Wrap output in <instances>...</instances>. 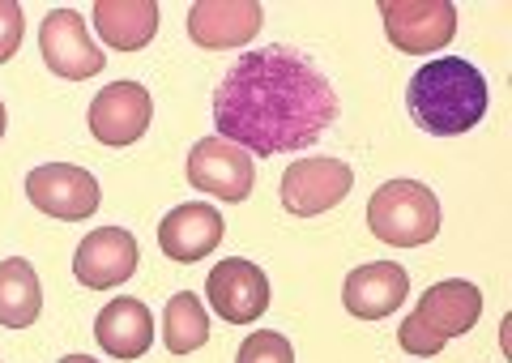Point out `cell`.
Listing matches in <instances>:
<instances>
[{
    "instance_id": "1",
    "label": "cell",
    "mask_w": 512,
    "mask_h": 363,
    "mask_svg": "<svg viewBox=\"0 0 512 363\" xmlns=\"http://www.w3.org/2000/svg\"><path fill=\"white\" fill-rule=\"evenodd\" d=\"M338 120V94L308 56L261 47L239 56L214 90L218 137L252 159L308 150Z\"/></svg>"
},
{
    "instance_id": "2",
    "label": "cell",
    "mask_w": 512,
    "mask_h": 363,
    "mask_svg": "<svg viewBox=\"0 0 512 363\" xmlns=\"http://www.w3.org/2000/svg\"><path fill=\"white\" fill-rule=\"evenodd\" d=\"M410 116L431 137L470 133L487 116V77L461 56H440L410 77Z\"/></svg>"
},
{
    "instance_id": "3",
    "label": "cell",
    "mask_w": 512,
    "mask_h": 363,
    "mask_svg": "<svg viewBox=\"0 0 512 363\" xmlns=\"http://www.w3.org/2000/svg\"><path fill=\"white\" fill-rule=\"evenodd\" d=\"M367 227L393 248H419L440 235V201L419 180H389L367 201Z\"/></svg>"
},
{
    "instance_id": "4",
    "label": "cell",
    "mask_w": 512,
    "mask_h": 363,
    "mask_svg": "<svg viewBox=\"0 0 512 363\" xmlns=\"http://www.w3.org/2000/svg\"><path fill=\"white\" fill-rule=\"evenodd\" d=\"M380 22L389 43L406 56L440 52L457 35V9L448 0H384Z\"/></svg>"
},
{
    "instance_id": "5",
    "label": "cell",
    "mask_w": 512,
    "mask_h": 363,
    "mask_svg": "<svg viewBox=\"0 0 512 363\" xmlns=\"http://www.w3.org/2000/svg\"><path fill=\"white\" fill-rule=\"evenodd\" d=\"M26 197L35 210L60 223H86L99 210V180L73 163H43L26 176Z\"/></svg>"
},
{
    "instance_id": "6",
    "label": "cell",
    "mask_w": 512,
    "mask_h": 363,
    "mask_svg": "<svg viewBox=\"0 0 512 363\" xmlns=\"http://www.w3.org/2000/svg\"><path fill=\"white\" fill-rule=\"evenodd\" d=\"M350 184H355V171L342 159H329V154H316V159H295L282 171V205L299 218L325 214L333 205H342Z\"/></svg>"
},
{
    "instance_id": "7",
    "label": "cell",
    "mask_w": 512,
    "mask_h": 363,
    "mask_svg": "<svg viewBox=\"0 0 512 363\" xmlns=\"http://www.w3.org/2000/svg\"><path fill=\"white\" fill-rule=\"evenodd\" d=\"M188 184L218 201H248L256 184V163L248 150L222 137H205L188 150Z\"/></svg>"
},
{
    "instance_id": "8",
    "label": "cell",
    "mask_w": 512,
    "mask_h": 363,
    "mask_svg": "<svg viewBox=\"0 0 512 363\" xmlns=\"http://www.w3.org/2000/svg\"><path fill=\"white\" fill-rule=\"evenodd\" d=\"M39 47H43V60L47 69L64 82H86L103 69V47H94L90 30L82 22L77 9H52L39 26Z\"/></svg>"
},
{
    "instance_id": "9",
    "label": "cell",
    "mask_w": 512,
    "mask_h": 363,
    "mask_svg": "<svg viewBox=\"0 0 512 363\" xmlns=\"http://www.w3.org/2000/svg\"><path fill=\"white\" fill-rule=\"evenodd\" d=\"M141 265V248H137V235L124 231V227H99L90 231L82 244L73 252V278L90 291H111L128 282Z\"/></svg>"
},
{
    "instance_id": "10",
    "label": "cell",
    "mask_w": 512,
    "mask_h": 363,
    "mask_svg": "<svg viewBox=\"0 0 512 363\" xmlns=\"http://www.w3.org/2000/svg\"><path fill=\"white\" fill-rule=\"evenodd\" d=\"M150 116H154V103H150L146 86L111 82L94 94V103H90V133H94V141L120 150V146H133V141L146 137Z\"/></svg>"
},
{
    "instance_id": "11",
    "label": "cell",
    "mask_w": 512,
    "mask_h": 363,
    "mask_svg": "<svg viewBox=\"0 0 512 363\" xmlns=\"http://www.w3.org/2000/svg\"><path fill=\"white\" fill-rule=\"evenodd\" d=\"M205 299H210V308L222 321L252 325V321H261L269 308V278L261 265H252V261H239V257L218 261L210 278H205Z\"/></svg>"
},
{
    "instance_id": "12",
    "label": "cell",
    "mask_w": 512,
    "mask_h": 363,
    "mask_svg": "<svg viewBox=\"0 0 512 363\" xmlns=\"http://www.w3.org/2000/svg\"><path fill=\"white\" fill-rule=\"evenodd\" d=\"M265 9L256 0H201L188 9V35L205 52H231L256 39Z\"/></svg>"
},
{
    "instance_id": "13",
    "label": "cell",
    "mask_w": 512,
    "mask_h": 363,
    "mask_svg": "<svg viewBox=\"0 0 512 363\" xmlns=\"http://www.w3.org/2000/svg\"><path fill=\"white\" fill-rule=\"evenodd\" d=\"M410 317L448 342L457 334H470L478 325V317H483V291L466 278H444L436 287L423 291V299L414 304Z\"/></svg>"
},
{
    "instance_id": "14",
    "label": "cell",
    "mask_w": 512,
    "mask_h": 363,
    "mask_svg": "<svg viewBox=\"0 0 512 363\" xmlns=\"http://www.w3.org/2000/svg\"><path fill=\"white\" fill-rule=\"evenodd\" d=\"M410 295V274L402 270V265L393 261H372V265H359V270H350L346 278V312L359 321H380L389 317V312H397L406 304Z\"/></svg>"
},
{
    "instance_id": "15",
    "label": "cell",
    "mask_w": 512,
    "mask_h": 363,
    "mask_svg": "<svg viewBox=\"0 0 512 363\" xmlns=\"http://www.w3.org/2000/svg\"><path fill=\"white\" fill-rule=\"evenodd\" d=\"M218 244H222V214L205 201L175 205L163 223H158V248L180 265L201 261L205 252H214Z\"/></svg>"
},
{
    "instance_id": "16",
    "label": "cell",
    "mask_w": 512,
    "mask_h": 363,
    "mask_svg": "<svg viewBox=\"0 0 512 363\" xmlns=\"http://www.w3.org/2000/svg\"><path fill=\"white\" fill-rule=\"evenodd\" d=\"M94 342H99L111 359H137V355H146L150 342H154V317H150V308L141 304V299H133V295L111 299V304L99 312V321H94Z\"/></svg>"
},
{
    "instance_id": "17",
    "label": "cell",
    "mask_w": 512,
    "mask_h": 363,
    "mask_svg": "<svg viewBox=\"0 0 512 363\" xmlns=\"http://www.w3.org/2000/svg\"><path fill=\"white\" fill-rule=\"evenodd\" d=\"M94 30L116 52H137L158 35V5L154 0H99Z\"/></svg>"
},
{
    "instance_id": "18",
    "label": "cell",
    "mask_w": 512,
    "mask_h": 363,
    "mask_svg": "<svg viewBox=\"0 0 512 363\" xmlns=\"http://www.w3.org/2000/svg\"><path fill=\"white\" fill-rule=\"evenodd\" d=\"M43 312V287L39 274L26 257L0 261V325L5 329H30Z\"/></svg>"
},
{
    "instance_id": "19",
    "label": "cell",
    "mask_w": 512,
    "mask_h": 363,
    "mask_svg": "<svg viewBox=\"0 0 512 363\" xmlns=\"http://www.w3.org/2000/svg\"><path fill=\"white\" fill-rule=\"evenodd\" d=\"M205 338H210V317H205V304L201 295L180 291L167 299V312H163V342L171 355H192L201 351Z\"/></svg>"
},
{
    "instance_id": "20",
    "label": "cell",
    "mask_w": 512,
    "mask_h": 363,
    "mask_svg": "<svg viewBox=\"0 0 512 363\" xmlns=\"http://www.w3.org/2000/svg\"><path fill=\"white\" fill-rule=\"evenodd\" d=\"M235 363H295V351L274 329H256V334H248L244 346H239Z\"/></svg>"
},
{
    "instance_id": "21",
    "label": "cell",
    "mask_w": 512,
    "mask_h": 363,
    "mask_svg": "<svg viewBox=\"0 0 512 363\" xmlns=\"http://www.w3.org/2000/svg\"><path fill=\"white\" fill-rule=\"evenodd\" d=\"M397 342H402V351L419 355V359H431V355H440V351H444V338H440V334H431V329L419 325L414 317H406L402 325H397Z\"/></svg>"
},
{
    "instance_id": "22",
    "label": "cell",
    "mask_w": 512,
    "mask_h": 363,
    "mask_svg": "<svg viewBox=\"0 0 512 363\" xmlns=\"http://www.w3.org/2000/svg\"><path fill=\"white\" fill-rule=\"evenodd\" d=\"M22 35H26V18H22V5L13 0H0V65L18 56L22 47Z\"/></svg>"
},
{
    "instance_id": "23",
    "label": "cell",
    "mask_w": 512,
    "mask_h": 363,
    "mask_svg": "<svg viewBox=\"0 0 512 363\" xmlns=\"http://www.w3.org/2000/svg\"><path fill=\"white\" fill-rule=\"evenodd\" d=\"M60 363H99V359H90V355H69V359H60Z\"/></svg>"
},
{
    "instance_id": "24",
    "label": "cell",
    "mask_w": 512,
    "mask_h": 363,
    "mask_svg": "<svg viewBox=\"0 0 512 363\" xmlns=\"http://www.w3.org/2000/svg\"><path fill=\"white\" fill-rule=\"evenodd\" d=\"M5 129H9V116H5V103H0V137H5Z\"/></svg>"
}]
</instances>
